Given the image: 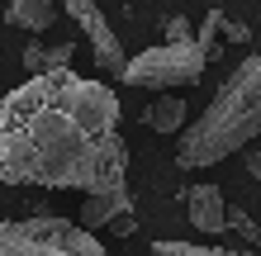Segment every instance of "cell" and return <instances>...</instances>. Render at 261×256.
<instances>
[{
    "label": "cell",
    "mask_w": 261,
    "mask_h": 256,
    "mask_svg": "<svg viewBox=\"0 0 261 256\" xmlns=\"http://www.w3.org/2000/svg\"><path fill=\"white\" fill-rule=\"evenodd\" d=\"M119 95L71 67L29 76L0 100V180L105 194L128 185Z\"/></svg>",
    "instance_id": "obj_1"
},
{
    "label": "cell",
    "mask_w": 261,
    "mask_h": 256,
    "mask_svg": "<svg viewBox=\"0 0 261 256\" xmlns=\"http://www.w3.org/2000/svg\"><path fill=\"white\" fill-rule=\"evenodd\" d=\"M256 138H261V52L233 67V76L214 90L204 114L176 138V166L180 171L219 166L223 157L247 152Z\"/></svg>",
    "instance_id": "obj_2"
},
{
    "label": "cell",
    "mask_w": 261,
    "mask_h": 256,
    "mask_svg": "<svg viewBox=\"0 0 261 256\" xmlns=\"http://www.w3.org/2000/svg\"><path fill=\"white\" fill-rule=\"evenodd\" d=\"M0 256H110L86 223L57 218L43 209L38 218H0Z\"/></svg>",
    "instance_id": "obj_3"
},
{
    "label": "cell",
    "mask_w": 261,
    "mask_h": 256,
    "mask_svg": "<svg viewBox=\"0 0 261 256\" xmlns=\"http://www.w3.org/2000/svg\"><path fill=\"white\" fill-rule=\"evenodd\" d=\"M209 62H214V52L199 38H190V43H162V48L128 57V67L119 76L133 90H180V86H195L204 76Z\"/></svg>",
    "instance_id": "obj_4"
},
{
    "label": "cell",
    "mask_w": 261,
    "mask_h": 256,
    "mask_svg": "<svg viewBox=\"0 0 261 256\" xmlns=\"http://www.w3.org/2000/svg\"><path fill=\"white\" fill-rule=\"evenodd\" d=\"M81 29H86V38H90V52H95V67L100 71H124L128 67L124 43H119V34L110 29V19H105L100 10H90L86 19H81Z\"/></svg>",
    "instance_id": "obj_5"
},
{
    "label": "cell",
    "mask_w": 261,
    "mask_h": 256,
    "mask_svg": "<svg viewBox=\"0 0 261 256\" xmlns=\"http://www.w3.org/2000/svg\"><path fill=\"white\" fill-rule=\"evenodd\" d=\"M186 218L195 223L199 233H223L228 228V204L219 185H195L186 190Z\"/></svg>",
    "instance_id": "obj_6"
},
{
    "label": "cell",
    "mask_w": 261,
    "mask_h": 256,
    "mask_svg": "<svg viewBox=\"0 0 261 256\" xmlns=\"http://www.w3.org/2000/svg\"><path fill=\"white\" fill-rule=\"evenodd\" d=\"M62 0H5V24L24 29V34H48L57 24Z\"/></svg>",
    "instance_id": "obj_7"
},
{
    "label": "cell",
    "mask_w": 261,
    "mask_h": 256,
    "mask_svg": "<svg viewBox=\"0 0 261 256\" xmlns=\"http://www.w3.org/2000/svg\"><path fill=\"white\" fill-rule=\"evenodd\" d=\"M128 209H133L128 185H124V190H105V194H86V200H81V223L95 233V228H110V223H114L119 214H128Z\"/></svg>",
    "instance_id": "obj_8"
},
{
    "label": "cell",
    "mask_w": 261,
    "mask_h": 256,
    "mask_svg": "<svg viewBox=\"0 0 261 256\" xmlns=\"http://www.w3.org/2000/svg\"><path fill=\"white\" fill-rule=\"evenodd\" d=\"M143 124L157 133H186V100L176 90H157V100H147Z\"/></svg>",
    "instance_id": "obj_9"
},
{
    "label": "cell",
    "mask_w": 261,
    "mask_h": 256,
    "mask_svg": "<svg viewBox=\"0 0 261 256\" xmlns=\"http://www.w3.org/2000/svg\"><path fill=\"white\" fill-rule=\"evenodd\" d=\"M76 57V43H53V48H43V43H29L24 48V71L29 76H43V71H57V67H67Z\"/></svg>",
    "instance_id": "obj_10"
},
{
    "label": "cell",
    "mask_w": 261,
    "mask_h": 256,
    "mask_svg": "<svg viewBox=\"0 0 261 256\" xmlns=\"http://www.w3.org/2000/svg\"><path fill=\"white\" fill-rule=\"evenodd\" d=\"M152 256H242V251H228V247H195V242H157Z\"/></svg>",
    "instance_id": "obj_11"
},
{
    "label": "cell",
    "mask_w": 261,
    "mask_h": 256,
    "mask_svg": "<svg viewBox=\"0 0 261 256\" xmlns=\"http://www.w3.org/2000/svg\"><path fill=\"white\" fill-rule=\"evenodd\" d=\"M199 34V24H190L186 14H166V43H190Z\"/></svg>",
    "instance_id": "obj_12"
},
{
    "label": "cell",
    "mask_w": 261,
    "mask_h": 256,
    "mask_svg": "<svg viewBox=\"0 0 261 256\" xmlns=\"http://www.w3.org/2000/svg\"><path fill=\"white\" fill-rule=\"evenodd\" d=\"M219 34L228 43H252V24H242V19H228V14H219Z\"/></svg>",
    "instance_id": "obj_13"
},
{
    "label": "cell",
    "mask_w": 261,
    "mask_h": 256,
    "mask_svg": "<svg viewBox=\"0 0 261 256\" xmlns=\"http://www.w3.org/2000/svg\"><path fill=\"white\" fill-rule=\"evenodd\" d=\"M228 228H238L242 237H247V242H261V223H252L247 214H242V209H228Z\"/></svg>",
    "instance_id": "obj_14"
},
{
    "label": "cell",
    "mask_w": 261,
    "mask_h": 256,
    "mask_svg": "<svg viewBox=\"0 0 261 256\" xmlns=\"http://www.w3.org/2000/svg\"><path fill=\"white\" fill-rule=\"evenodd\" d=\"M110 233H114V237H133V233H138V218H133V209H128V214H119V218L110 223Z\"/></svg>",
    "instance_id": "obj_15"
},
{
    "label": "cell",
    "mask_w": 261,
    "mask_h": 256,
    "mask_svg": "<svg viewBox=\"0 0 261 256\" xmlns=\"http://www.w3.org/2000/svg\"><path fill=\"white\" fill-rule=\"evenodd\" d=\"M62 10L71 14V19H76V24H81V19H86V14H90V10H95V0H62Z\"/></svg>",
    "instance_id": "obj_16"
},
{
    "label": "cell",
    "mask_w": 261,
    "mask_h": 256,
    "mask_svg": "<svg viewBox=\"0 0 261 256\" xmlns=\"http://www.w3.org/2000/svg\"><path fill=\"white\" fill-rule=\"evenodd\" d=\"M247 176L261 185V143H252V147H247Z\"/></svg>",
    "instance_id": "obj_17"
},
{
    "label": "cell",
    "mask_w": 261,
    "mask_h": 256,
    "mask_svg": "<svg viewBox=\"0 0 261 256\" xmlns=\"http://www.w3.org/2000/svg\"><path fill=\"white\" fill-rule=\"evenodd\" d=\"M256 5H261V0H256Z\"/></svg>",
    "instance_id": "obj_18"
}]
</instances>
